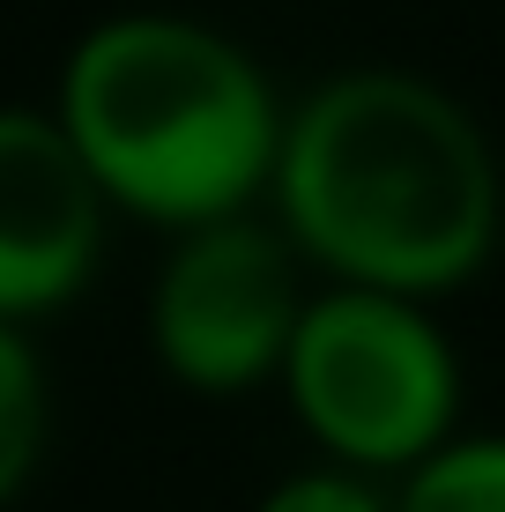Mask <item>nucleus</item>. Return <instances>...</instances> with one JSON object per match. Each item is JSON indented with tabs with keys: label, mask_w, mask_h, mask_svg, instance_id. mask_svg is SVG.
Instances as JSON below:
<instances>
[{
	"label": "nucleus",
	"mask_w": 505,
	"mask_h": 512,
	"mask_svg": "<svg viewBox=\"0 0 505 512\" xmlns=\"http://www.w3.org/2000/svg\"><path fill=\"white\" fill-rule=\"evenodd\" d=\"M253 512H394V490L379 483V475L320 461V468H298V475H283V483H268Z\"/></svg>",
	"instance_id": "6e6552de"
},
{
	"label": "nucleus",
	"mask_w": 505,
	"mask_h": 512,
	"mask_svg": "<svg viewBox=\"0 0 505 512\" xmlns=\"http://www.w3.org/2000/svg\"><path fill=\"white\" fill-rule=\"evenodd\" d=\"M112 201L60 119L38 104H0V320L30 327L75 305L104 260Z\"/></svg>",
	"instance_id": "39448f33"
},
{
	"label": "nucleus",
	"mask_w": 505,
	"mask_h": 512,
	"mask_svg": "<svg viewBox=\"0 0 505 512\" xmlns=\"http://www.w3.org/2000/svg\"><path fill=\"white\" fill-rule=\"evenodd\" d=\"M268 201L290 253L335 290L416 305L461 290L505 223L491 134L461 97L402 67H350L283 104Z\"/></svg>",
	"instance_id": "f257e3e1"
},
{
	"label": "nucleus",
	"mask_w": 505,
	"mask_h": 512,
	"mask_svg": "<svg viewBox=\"0 0 505 512\" xmlns=\"http://www.w3.org/2000/svg\"><path fill=\"white\" fill-rule=\"evenodd\" d=\"M394 512H505V431L424 453L409 475H394Z\"/></svg>",
	"instance_id": "423d86ee"
},
{
	"label": "nucleus",
	"mask_w": 505,
	"mask_h": 512,
	"mask_svg": "<svg viewBox=\"0 0 505 512\" xmlns=\"http://www.w3.org/2000/svg\"><path fill=\"white\" fill-rule=\"evenodd\" d=\"M305 260L275 223L223 216L179 231L149 282V349L186 394H246L283 372L305 312Z\"/></svg>",
	"instance_id": "20e7f679"
},
{
	"label": "nucleus",
	"mask_w": 505,
	"mask_h": 512,
	"mask_svg": "<svg viewBox=\"0 0 505 512\" xmlns=\"http://www.w3.org/2000/svg\"><path fill=\"white\" fill-rule=\"evenodd\" d=\"M52 119L104 201L171 238L253 216L283 141V97L246 45L149 8L104 15L75 38Z\"/></svg>",
	"instance_id": "f03ea898"
},
{
	"label": "nucleus",
	"mask_w": 505,
	"mask_h": 512,
	"mask_svg": "<svg viewBox=\"0 0 505 512\" xmlns=\"http://www.w3.org/2000/svg\"><path fill=\"white\" fill-rule=\"evenodd\" d=\"M45 431H52V386H45V364L30 349L23 327L0 320V505L38 475V453H45Z\"/></svg>",
	"instance_id": "0eeeda50"
},
{
	"label": "nucleus",
	"mask_w": 505,
	"mask_h": 512,
	"mask_svg": "<svg viewBox=\"0 0 505 512\" xmlns=\"http://www.w3.org/2000/svg\"><path fill=\"white\" fill-rule=\"evenodd\" d=\"M275 386L320 461L357 475H409L454 438L461 416V364L446 327L431 305L387 290H312Z\"/></svg>",
	"instance_id": "7ed1b4c3"
}]
</instances>
